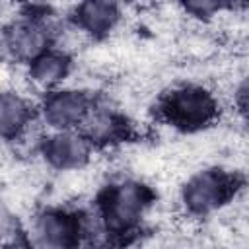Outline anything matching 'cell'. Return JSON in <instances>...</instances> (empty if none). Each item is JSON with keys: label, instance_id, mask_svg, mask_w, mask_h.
<instances>
[{"label": "cell", "instance_id": "obj_14", "mask_svg": "<svg viewBox=\"0 0 249 249\" xmlns=\"http://www.w3.org/2000/svg\"><path fill=\"white\" fill-rule=\"evenodd\" d=\"M4 165H6V152H4V148L0 144V169H4Z\"/></svg>", "mask_w": 249, "mask_h": 249}, {"label": "cell", "instance_id": "obj_3", "mask_svg": "<svg viewBox=\"0 0 249 249\" xmlns=\"http://www.w3.org/2000/svg\"><path fill=\"white\" fill-rule=\"evenodd\" d=\"M241 189L243 179L237 171L210 165L187 175L179 187V202L183 214L198 220L228 208Z\"/></svg>", "mask_w": 249, "mask_h": 249}, {"label": "cell", "instance_id": "obj_12", "mask_svg": "<svg viewBox=\"0 0 249 249\" xmlns=\"http://www.w3.org/2000/svg\"><path fill=\"white\" fill-rule=\"evenodd\" d=\"M175 4L185 16L200 21H208L218 18V14L230 10L231 0H175Z\"/></svg>", "mask_w": 249, "mask_h": 249}, {"label": "cell", "instance_id": "obj_9", "mask_svg": "<svg viewBox=\"0 0 249 249\" xmlns=\"http://www.w3.org/2000/svg\"><path fill=\"white\" fill-rule=\"evenodd\" d=\"M123 10L119 0H78L70 12L76 23L91 41L107 39L121 23Z\"/></svg>", "mask_w": 249, "mask_h": 249}, {"label": "cell", "instance_id": "obj_6", "mask_svg": "<svg viewBox=\"0 0 249 249\" xmlns=\"http://www.w3.org/2000/svg\"><path fill=\"white\" fill-rule=\"evenodd\" d=\"M93 95L82 88L60 86L43 93V99L37 107V117L47 130H68L78 128L88 115Z\"/></svg>", "mask_w": 249, "mask_h": 249}, {"label": "cell", "instance_id": "obj_4", "mask_svg": "<svg viewBox=\"0 0 249 249\" xmlns=\"http://www.w3.org/2000/svg\"><path fill=\"white\" fill-rule=\"evenodd\" d=\"M60 23L47 12H29L12 18L0 27V56L14 64H27L51 49Z\"/></svg>", "mask_w": 249, "mask_h": 249}, {"label": "cell", "instance_id": "obj_2", "mask_svg": "<svg viewBox=\"0 0 249 249\" xmlns=\"http://www.w3.org/2000/svg\"><path fill=\"white\" fill-rule=\"evenodd\" d=\"M156 111L171 128L195 134L218 121L220 101L212 88L196 82H185L163 91L158 99Z\"/></svg>", "mask_w": 249, "mask_h": 249}, {"label": "cell", "instance_id": "obj_8", "mask_svg": "<svg viewBox=\"0 0 249 249\" xmlns=\"http://www.w3.org/2000/svg\"><path fill=\"white\" fill-rule=\"evenodd\" d=\"M78 130L91 142L93 148H105L126 140L130 136V123L111 105L93 99Z\"/></svg>", "mask_w": 249, "mask_h": 249}, {"label": "cell", "instance_id": "obj_1", "mask_svg": "<svg viewBox=\"0 0 249 249\" xmlns=\"http://www.w3.org/2000/svg\"><path fill=\"white\" fill-rule=\"evenodd\" d=\"M156 204V191L134 177H123L97 191L93 210L101 222L107 241L138 233L150 208Z\"/></svg>", "mask_w": 249, "mask_h": 249}, {"label": "cell", "instance_id": "obj_13", "mask_svg": "<svg viewBox=\"0 0 249 249\" xmlns=\"http://www.w3.org/2000/svg\"><path fill=\"white\" fill-rule=\"evenodd\" d=\"M16 235H23L19 216L4 198V195H0V243L12 241L16 239Z\"/></svg>", "mask_w": 249, "mask_h": 249}, {"label": "cell", "instance_id": "obj_5", "mask_svg": "<svg viewBox=\"0 0 249 249\" xmlns=\"http://www.w3.org/2000/svg\"><path fill=\"white\" fill-rule=\"evenodd\" d=\"M27 243L47 249H68L82 243V210L53 204L33 212L23 231Z\"/></svg>", "mask_w": 249, "mask_h": 249}, {"label": "cell", "instance_id": "obj_7", "mask_svg": "<svg viewBox=\"0 0 249 249\" xmlns=\"http://www.w3.org/2000/svg\"><path fill=\"white\" fill-rule=\"evenodd\" d=\"M91 142L78 130H47L41 138V144L37 148V154L45 161V165L53 171H72L82 169L91 163L93 156Z\"/></svg>", "mask_w": 249, "mask_h": 249}, {"label": "cell", "instance_id": "obj_11", "mask_svg": "<svg viewBox=\"0 0 249 249\" xmlns=\"http://www.w3.org/2000/svg\"><path fill=\"white\" fill-rule=\"evenodd\" d=\"M35 119L37 109L25 93L0 89V142H14Z\"/></svg>", "mask_w": 249, "mask_h": 249}, {"label": "cell", "instance_id": "obj_10", "mask_svg": "<svg viewBox=\"0 0 249 249\" xmlns=\"http://www.w3.org/2000/svg\"><path fill=\"white\" fill-rule=\"evenodd\" d=\"M74 68V56L51 47L25 64V78L31 89L47 93L66 84Z\"/></svg>", "mask_w": 249, "mask_h": 249}, {"label": "cell", "instance_id": "obj_15", "mask_svg": "<svg viewBox=\"0 0 249 249\" xmlns=\"http://www.w3.org/2000/svg\"><path fill=\"white\" fill-rule=\"evenodd\" d=\"M16 2H25V4H41V2H49V0H16Z\"/></svg>", "mask_w": 249, "mask_h": 249}]
</instances>
